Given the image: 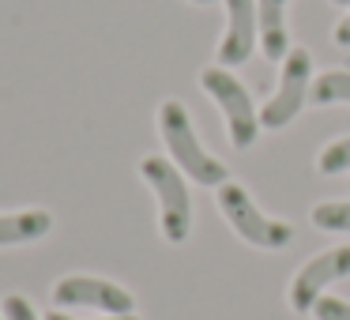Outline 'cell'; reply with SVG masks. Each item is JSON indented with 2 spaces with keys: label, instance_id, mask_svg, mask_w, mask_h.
Segmentation results:
<instances>
[{
  "label": "cell",
  "instance_id": "2e32d148",
  "mask_svg": "<svg viewBox=\"0 0 350 320\" xmlns=\"http://www.w3.org/2000/svg\"><path fill=\"white\" fill-rule=\"evenodd\" d=\"M332 38H335V46L350 49V12L339 19V23H335V34H332Z\"/></svg>",
  "mask_w": 350,
  "mask_h": 320
},
{
  "label": "cell",
  "instance_id": "e0dca14e",
  "mask_svg": "<svg viewBox=\"0 0 350 320\" xmlns=\"http://www.w3.org/2000/svg\"><path fill=\"white\" fill-rule=\"evenodd\" d=\"M46 320H79V317H68V312H49ZM102 320H139L136 312H129V317H102Z\"/></svg>",
  "mask_w": 350,
  "mask_h": 320
},
{
  "label": "cell",
  "instance_id": "ba28073f",
  "mask_svg": "<svg viewBox=\"0 0 350 320\" xmlns=\"http://www.w3.org/2000/svg\"><path fill=\"white\" fill-rule=\"evenodd\" d=\"M226 8V31L219 42V64L222 68H237L252 57L260 42V23H256V0H222Z\"/></svg>",
  "mask_w": 350,
  "mask_h": 320
},
{
  "label": "cell",
  "instance_id": "3957f363",
  "mask_svg": "<svg viewBox=\"0 0 350 320\" xmlns=\"http://www.w3.org/2000/svg\"><path fill=\"white\" fill-rule=\"evenodd\" d=\"M139 174L144 181L154 189L159 196V230L170 245L189 241L192 234V200H189V185H185V174L162 155H147L139 162Z\"/></svg>",
  "mask_w": 350,
  "mask_h": 320
},
{
  "label": "cell",
  "instance_id": "4fadbf2b",
  "mask_svg": "<svg viewBox=\"0 0 350 320\" xmlns=\"http://www.w3.org/2000/svg\"><path fill=\"white\" fill-rule=\"evenodd\" d=\"M317 170H320V174H327V177H335V174H350V136L332 139V144H327L324 151H320Z\"/></svg>",
  "mask_w": 350,
  "mask_h": 320
},
{
  "label": "cell",
  "instance_id": "7c38bea8",
  "mask_svg": "<svg viewBox=\"0 0 350 320\" xmlns=\"http://www.w3.org/2000/svg\"><path fill=\"white\" fill-rule=\"evenodd\" d=\"M312 226L332 230V234H350V200H327V204L312 207Z\"/></svg>",
  "mask_w": 350,
  "mask_h": 320
},
{
  "label": "cell",
  "instance_id": "ac0fdd59",
  "mask_svg": "<svg viewBox=\"0 0 350 320\" xmlns=\"http://www.w3.org/2000/svg\"><path fill=\"white\" fill-rule=\"evenodd\" d=\"M189 4H200V8H207V4H215V0H189Z\"/></svg>",
  "mask_w": 350,
  "mask_h": 320
},
{
  "label": "cell",
  "instance_id": "7a4b0ae2",
  "mask_svg": "<svg viewBox=\"0 0 350 320\" xmlns=\"http://www.w3.org/2000/svg\"><path fill=\"white\" fill-rule=\"evenodd\" d=\"M200 87L207 91V98L219 106L222 121H226V136L230 144L237 147V151H249L252 144L260 139V109L256 102H252L249 87L241 83V79L234 76L230 68H204L200 72Z\"/></svg>",
  "mask_w": 350,
  "mask_h": 320
},
{
  "label": "cell",
  "instance_id": "8fae6325",
  "mask_svg": "<svg viewBox=\"0 0 350 320\" xmlns=\"http://www.w3.org/2000/svg\"><path fill=\"white\" fill-rule=\"evenodd\" d=\"M309 102L312 106H350V72L347 68L320 72V76L312 79Z\"/></svg>",
  "mask_w": 350,
  "mask_h": 320
},
{
  "label": "cell",
  "instance_id": "8992f818",
  "mask_svg": "<svg viewBox=\"0 0 350 320\" xmlns=\"http://www.w3.org/2000/svg\"><path fill=\"white\" fill-rule=\"evenodd\" d=\"M53 302L61 309H98L106 317H129L136 309V297L129 290L98 275H64L53 286Z\"/></svg>",
  "mask_w": 350,
  "mask_h": 320
},
{
  "label": "cell",
  "instance_id": "30bf717a",
  "mask_svg": "<svg viewBox=\"0 0 350 320\" xmlns=\"http://www.w3.org/2000/svg\"><path fill=\"white\" fill-rule=\"evenodd\" d=\"M53 230V215L42 207H27V211H0V249L8 245H27L38 241Z\"/></svg>",
  "mask_w": 350,
  "mask_h": 320
},
{
  "label": "cell",
  "instance_id": "d6986e66",
  "mask_svg": "<svg viewBox=\"0 0 350 320\" xmlns=\"http://www.w3.org/2000/svg\"><path fill=\"white\" fill-rule=\"evenodd\" d=\"M332 4H339V8H350V0H332Z\"/></svg>",
  "mask_w": 350,
  "mask_h": 320
},
{
  "label": "cell",
  "instance_id": "6da1fadb",
  "mask_svg": "<svg viewBox=\"0 0 350 320\" xmlns=\"http://www.w3.org/2000/svg\"><path fill=\"white\" fill-rule=\"evenodd\" d=\"M159 136H162V144H166V151H170V162H174L185 177H192L196 185L219 189L222 181H230L222 159H215V155L200 144L189 109H185L177 98H166L159 106Z\"/></svg>",
  "mask_w": 350,
  "mask_h": 320
},
{
  "label": "cell",
  "instance_id": "5bb4252c",
  "mask_svg": "<svg viewBox=\"0 0 350 320\" xmlns=\"http://www.w3.org/2000/svg\"><path fill=\"white\" fill-rule=\"evenodd\" d=\"M312 317L317 320H350V302H342V297H320L312 305Z\"/></svg>",
  "mask_w": 350,
  "mask_h": 320
},
{
  "label": "cell",
  "instance_id": "9c48e42d",
  "mask_svg": "<svg viewBox=\"0 0 350 320\" xmlns=\"http://www.w3.org/2000/svg\"><path fill=\"white\" fill-rule=\"evenodd\" d=\"M290 0H256V23H260V49L267 61H282L290 53V23H286Z\"/></svg>",
  "mask_w": 350,
  "mask_h": 320
},
{
  "label": "cell",
  "instance_id": "9a60e30c",
  "mask_svg": "<svg viewBox=\"0 0 350 320\" xmlns=\"http://www.w3.org/2000/svg\"><path fill=\"white\" fill-rule=\"evenodd\" d=\"M4 320H38V312L23 294H8L4 297Z\"/></svg>",
  "mask_w": 350,
  "mask_h": 320
},
{
  "label": "cell",
  "instance_id": "5b68a950",
  "mask_svg": "<svg viewBox=\"0 0 350 320\" xmlns=\"http://www.w3.org/2000/svg\"><path fill=\"white\" fill-rule=\"evenodd\" d=\"M279 64H282L279 87H275V94L264 102V109H260V124L271 129V132L275 129H286V124L305 109L309 91H312V53H309V49L294 46Z\"/></svg>",
  "mask_w": 350,
  "mask_h": 320
},
{
  "label": "cell",
  "instance_id": "277c9868",
  "mask_svg": "<svg viewBox=\"0 0 350 320\" xmlns=\"http://www.w3.org/2000/svg\"><path fill=\"white\" fill-rule=\"evenodd\" d=\"M215 192H219V211H222V219H226L230 226L237 230V237H245L249 245L275 252V249H286V245L294 241V226L260 211L256 200L249 196V189H245V185L222 181Z\"/></svg>",
  "mask_w": 350,
  "mask_h": 320
},
{
  "label": "cell",
  "instance_id": "52a82bcc",
  "mask_svg": "<svg viewBox=\"0 0 350 320\" xmlns=\"http://www.w3.org/2000/svg\"><path fill=\"white\" fill-rule=\"evenodd\" d=\"M350 275V245H335V249L312 256L290 282V309L294 312H312V305L324 297L332 282Z\"/></svg>",
  "mask_w": 350,
  "mask_h": 320
}]
</instances>
